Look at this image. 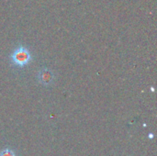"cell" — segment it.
<instances>
[{"instance_id": "cell-2", "label": "cell", "mask_w": 157, "mask_h": 156, "mask_svg": "<svg viewBox=\"0 0 157 156\" xmlns=\"http://www.w3.org/2000/svg\"><path fill=\"white\" fill-rule=\"evenodd\" d=\"M38 79L40 84H42L44 86H50L53 83L54 74L51 70L44 68L40 71V73L38 74Z\"/></svg>"}, {"instance_id": "cell-1", "label": "cell", "mask_w": 157, "mask_h": 156, "mask_svg": "<svg viewBox=\"0 0 157 156\" xmlns=\"http://www.w3.org/2000/svg\"><path fill=\"white\" fill-rule=\"evenodd\" d=\"M11 62L17 67H24L31 61V55L29 50L24 46H18L10 56Z\"/></svg>"}, {"instance_id": "cell-3", "label": "cell", "mask_w": 157, "mask_h": 156, "mask_svg": "<svg viewBox=\"0 0 157 156\" xmlns=\"http://www.w3.org/2000/svg\"><path fill=\"white\" fill-rule=\"evenodd\" d=\"M0 156H16V154H14V152H12L9 149H6L4 151H2L0 153Z\"/></svg>"}]
</instances>
